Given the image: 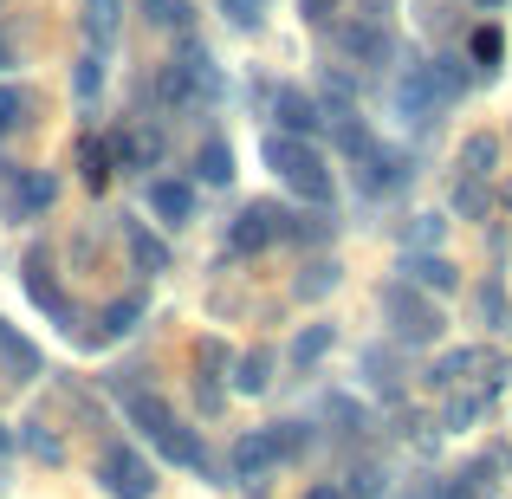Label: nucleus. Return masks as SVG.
<instances>
[{
  "label": "nucleus",
  "instance_id": "nucleus-1",
  "mask_svg": "<svg viewBox=\"0 0 512 499\" xmlns=\"http://www.w3.org/2000/svg\"><path fill=\"white\" fill-rule=\"evenodd\" d=\"M130 422L143 428V441H150L156 454H163L169 467H188V474H208V448H201V435L182 422V415L169 409L163 396H143V389H130Z\"/></svg>",
  "mask_w": 512,
  "mask_h": 499
},
{
  "label": "nucleus",
  "instance_id": "nucleus-2",
  "mask_svg": "<svg viewBox=\"0 0 512 499\" xmlns=\"http://www.w3.org/2000/svg\"><path fill=\"white\" fill-rule=\"evenodd\" d=\"M260 156H266V169H273L286 188H299V195L312 201V208H331V201H338L331 163H325V156H318L305 137H279V130H273V137L260 143Z\"/></svg>",
  "mask_w": 512,
  "mask_h": 499
},
{
  "label": "nucleus",
  "instance_id": "nucleus-3",
  "mask_svg": "<svg viewBox=\"0 0 512 499\" xmlns=\"http://www.w3.org/2000/svg\"><path fill=\"white\" fill-rule=\"evenodd\" d=\"M156 104L163 111H195V104L221 98V65L208 59V46H182L169 65H156Z\"/></svg>",
  "mask_w": 512,
  "mask_h": 499
},
{
  "label": "nucleus",
  "instance_id": "nucleus-4",
  "mask_svg": "<svg viewBox=\"0 0 512 499\" xmlns=\"http://www.w3.org/2000/svg\"><path fill=\"white\" fill-rule=\"evenodd\" d=\"M383 318H389V331L402 337V344H435L441 337V305L428 299V292H415V286H383Z\"/></svg>",
  "mask_w": 512,
  "mask_h": 499
},
{
  "label": "nucleus",
  "instance_id": "nucleus-5",
  "mask_svg": "<svg viewBox=\"0 0 512 499\" xmlns=\"http://www.w3.org/2000/svg\"><path fill=\"white\" fill-rule=\"evenodd\" d=\"M448 91H441V78H435V65H409V72L396 78V117L402 124H415V130H435L441 117H448Z\"/></svg>",
  "mask_w": 512,
  "mask_h": 499
},
{
  "label": "nucleus",
  "instance_id": "nucleus-6",
  "mask_svg": "<svg viewBox=\"0 0 512 499\" xmlns=\"http://www.w3.org/2000/svg\"><path fill=\"white\" fill-rule=\"evenodd\" d=\"M52 201H59V182H52L46 169H13V163H0V214H7L13 227L33 221V214H46Z\"/></svg>",
  "mask_w": 512,
  "mask_h": 499
},
{
  "label": "nucleus",
  "instance_id": "nucleus-7",
  "mask_svg": "<svg viewBox=\"0 0 512 499\" xmlns=\"http://www.w3.org/2000/svg\"><path fill=\"white\" fill-rule=\"evenodd\" d=\"M98 487L111 493V499H150L156 493V467H150V454H137V448H104V461H98Z\"/></svg>",
  "mask_w": 512,
  "mask_h": 499
},
{
  "label": "nucleus",
  "instance_id": "nucleus-8",
  "mask_svg": "<svg viewBox=\"0 0 512 499\" xmlns=\"http://www.w3.org/2000/svg\"><path fill=\"white\" fill-rule=\"evenodd\" d=\"M338 52L350 65H363V72H383L396 59V33L383 20H350V26H338Z\"/></svg>",
  "mask_w": 512,
  "mask_h": 499
},
{
  "label": "nucleus",
  "instance_id": "nucleus-9",
  "mask_svg": "<svg viewBox=\"0 0 512 499\" xmlns=\"http://www.w3.org/2000/svg\"><path fill=\"white\" fill-rule=\"evenodd\" d=\"M279 234H286V214H279L273 201H253V208L234 214V234L227 240H234V253H266Z\"/></svg>",
  "mask_w": 512,
  "mask_h": 499
},
{
  "label": "nucleus",
  "instance_id": "nucleus-10",
  "mask_svg": "<svg viewBox=\"0 0 512 499\" xmlns=\"http://www.w3.org/2000/svg\"><path fill=\"white\" fill-rule=\"evenodd\" d=\"M273 117H279V137H318V130H331L325 104H318L312 91H299V85H286L273 98Z\"/></svg>",
  "mask_w": 512,
  "mask_h": 499
},
{
  "label": "nucleus",
  "instance_id": "nucleus-11",
  "mask_svg": "<svg viewBox=\"0 0 512 499\" xmlns=\"http://www.w3.org/2000/svg\"><path fill=\"white\" fill-rule=\"evenodd\" d=\"M402 286L428 292V299H448V292H461V273H454L441 253H409V260H402Z\"/></svg>",
  "mask_w": 512,
  "mask_h": 499
},
{
  "label": "nucleus",
  "instance_id": "nucleus-12",
  "mask_svg": "<svg viewBox=\"0 0 512 499\" xmlns=\"http://www.w3.org/2000/svg\"><path fill=\"white\" fill-rule=\"evenodd\" d=\"M26 292H33V305H39V312H52V325H65V331L78 325V305L59 292V279H52V266L39 260V253L26 260Z\"/></svg>",
  "mask_w": 512,
  "mask_h": 499
},
{
  "label": "nucleus",
  "instance_id": "nucleus-13",
  "mask_svg": "<svg viewBox=\"0 0 512 499\" xmlns=\"http://www.w3.org/2000/svg\"><path fill=\"white\" fill-rule=\"evenodd\" d=\"M279 467V448H273V428H253V435H240L234 441V480H266Z\"/></svg>",
  "mask_w": 512,
  "mask_h": 499
},
{
  "label": "nucleus",
  "instance_id": "nucleus-14",
  "mask_svg": "<svg viewBox=\"0 0 512 499\" xmlns=\"http://www.w3.org/2000/svg\"><path fill=\"white\" fill-rule=\"evenodd\" d=\"M143 312H150V299L143 292H130V299H111L98 312V331H85V344H117V337H130L143 325Z\"/></svg>",
  "mask_w": 512,
  "mask_h": 499
},
{
  "label": "nucleus",
  "instance_id": "nucleus-15",
  "mask_svg": "<svg viewBox=\"0 0 512 499\" xmlns=\"http://www.w3.org/2000/svg\"><path fill=\"white\" fill-rule=\"evenodd\" d=\"M409 163H402L396 150H370V156H357V188L363 195H389V188H402L409 182Z\"/></svg>",
  "mask_w": 512,
  "mask_h": 499
},
{
  "label": "nucleus",
  "instance_id": "nucleus-16",
  "mask_svg": "<svg viewBox=\"0 0 512 499\" xmlns=\"http://www.w3.org/2000/svg\"><path fill=\"white\" fill-rule=\"evenodd\" d=\"M150 214L169 221V227L195 221V188H188L182 175H156V182H150Z\"/></svg>",
  "mask_w": 512,
  "mask_h": 499
},
{
  "label": "nucleus",
  "instance_id": "nucleus-17",
  "mask_svg": "<svg viewBox=\"0 0 512 499\" xmlns=\"http://www.w3.org/2000/svg\"><path fill=\"white\" fill-rule=\"evenodd\" d=\"M0 370H7V383H33V376H39V350L26 344L7 318H0Z\"/></svg>",
  "mask_w": 512,
  "mask_h": 499
},
{
  "label": "nucleus",
  "instance_id": "nucleus-18",
  "mask_svg": "<svg viewBox=\"0 0 512 499\" xmlns=\"http://www.w3.org/2000/svg\"><path fill=\"white\" fill-rule=\"evenodd\" d=\"M493 169H500V137L493 130L467 137L461 143V182H493Z\"/></svg>",
  "mask_w": 512,
  "mask_h": 499
},
{
  "label": "nucleus",
  "instance_id": "nucleus-19",
  "mask_svg": "<svg viewBox=\"0 0 512 499\" xmlns=\"http://www.w3.org/2000/svg\"><path fill=\"white\" fill-rule=\"evenodd\" d=\"M124 0H85V33H91V52H104L117 39V26H124Z\"/></svg>",
  "mask_w": 512,
  "mask_h": 499
},
{
  "label": "nucleus",
  "instance_id": "nucleus-20",
  "mask_svg": "<svg viewBox=\"0 0 512 499\" xmlns=\"http://www.w3.org/2000/svg\"><path fill=\"white\" fill-rule=\"evenodd\" d=\"M195 175L208 188H227V182H234V150H227L221 137H208V143H201V156H195Z\"/></svg>",
  "mask_w": 512,
  "mask_h": 499
},
{
  "label": "nucleus",
  "instance_id": "nucleus-21",
  "mask_svg": "<svg viewBox=\"0 0 512 499\" xmlns=\"http://www.w3.org/2000/svg\"><path fill=\"white\" fill-rule=\"evenodd\" d=\"M78 175H85V188H111V143H98V137H85L78 143Z\"/></svg>",
  "mask_w": 512,
  "mask_h": 499
},
{
  "label": "nucleus",
  "instance_id": "nucleus-22",
  "mask_svg": "<svg viewBox=\"0 0 512 499\" xmlns=\"http://www.w3.org/2000/svg\"><path fill=\"white\" fill-rule=\"evenodd\" d=\"M480 363H487V350H448V357L435 363V376H428V383H435V389H454V383H467Z\"/></svg>",
  "mask_w": 512,
  "mask_h": 499
},
{
  "label": "nucleus",
  "instance_id": "nucleus-23",
  "mask_svg": "<svg viewBox=\"0 0 512 499\" xmlns=\"http://www.w3.org/2000/svg\"><path fill=\"white\" fill-rule=\"evenodd\" d=\"M266 383H273V357H266V350H247V357L234 363V389L240 396H266Z\"/></svg>",
  "mask_w": 512,
  "mask_h": 499
},
{
  "label": "nucleus",
  "instance_id": "nucleus-24",
  "mask_svg": "<svg viewBox=\"0 0 512 499\" xmlns=\"http://www.w3.org/2000/svg\"><path fill=\"white\" fill-rule=\"evenodd\" d=\"M124 234H130V260H137L143 273H169V247H163V240H150V234H143L137 221H130Z\"/></svg>",
  "mask_w": 512,
  "mask_h": 499
},
{
  "label": "nucleus",
  "instance_id": "nucleus-25",
  "mask_svg": "<svg viewBox=\"0 0 512 499\" xmlns=\"http://www.w3.org/2000/svg\"><path fill=\"white\" fill-rule=\"evenodd\" d=\"M441 234H448V221H441V214H415V221L402 227V247H409V253H435Z\"/></svg>",
  "mask_w": 512,
  "mask_h": 499
},
{
  "label": "nucleus",
  "instance_id": "nucleus-26",
  "mask_svg": "<svg viewBox=\"0 0 512 499\" xmlns=\"http://www.w3.org/2000/svg\"><path fill=\"white\" fill-rule=\"evenodd\" d=\"M273 448H279V467L305 461V448H312V428H305V422H273Z\"/></svg>",
  "mask_w": 512,
  "mask_h": 499
},
{
  "label": "nucleus",
  "instance_id": "nucleus-27",
  "mask_svg": "<svg viewBox=\"0 0 512 499\" xmlns=\"http://www.w3.org/2000/svg\"><path fill=\"white\" fill-rule=\"evenodd\" d=\"M143 13H150V26H163V33H188V26H195V7H188V0H143Z\"/></svg>",
  "mask_w": 512,
  "mask_h": 499
},
{
  "label": "nucleus",
  "instance_id": "nucleus-28",
  "mask_svg": "<svg viewBox=\"0 0 512 499\" xmlns=\"http://www.w3.org/2000/svg\"><path fill=\"white\" fill-rule=\"evenodd\" d=\"M363 376H370V389H376V396H402L396 363H389V350H383V344H376V350H363Z\"/></svg>",
  "mask_w": 512,
  "mask_h": 499
},
{
  "label": "nucleus",
  "instance_id": "nucleus-29",
  "mask_svg": "<svg viewBox=\"0 0 512 499\" xmlns=\"http://www.w3.org/2000/svg\"><path fill=\"white\" fill-rule=\"evenodd\" d=\"M72 91H78V104H91L104 91V52H85L78 59V72H72Z\"/></svg>",
  "mask_w": 512,
  "mask_h": 499
},
{
  "label": "nucleus",
  "instance_id": "nucleus-30",
  "mask_svg": "<svg viewBox=\"0 0 512 499\" xmlns=\"http://www.w3.org/2000/svg\"><path fill=\"white\" fill-rule=\"evenodd\" d=\"M331 344H338V331H331V325H312V331H299V337H292V363H318Z\"/></svg>",
  "mask_w": 512,
  "mask_h": 499
},
{
  "label": "nucleus",
  "instance_id": "nucleus-31",
  "mask_svg": "<svg viewBox=\"0 0 512 499\" xmlns=\"http://www.w3.org/2000/svg\"><path fill=\"white\" fill-rule=\"evenodd\" d=\"M26 111H33V104H26V91L20 85H0V137H13V130L26 124Z\"/></svg>",
  "mask_w": 512,
  "mask_h": 499
},
{
  "label": "nucleus",
  "instance_id": "nucleus-32",
  "mask_svg": "<svg viewBox=\"0 0 512 499\" xmlns=\"http://www.w3.org/2000/svg\"><path fill=\"white\" fill-rule=\"evenodd\" d=\"M480 312H487V331L512 337V305H506V292H500V286H480Z\"/></svg>",
  "mask_w": 512,
  "mask_h": 499
},
{
  "label": "nucleus",
  "instance_id": "nucleus-33",
  "mask_svg": "<svg viewBox=\"0 0 512 499\" xmlns=\"http://www.w3.org/2000/svg\"><path fill=\"white\" fill-rule=\"evenodd\" d=\"M26 448H33V454H39V461H46V467H59V461H65V441L52 435L46 422H26Z\"/></svg>",
  "mask_w": 512,
  "mask_h": 499
},
{
  "label": "nucleus",
  "instance_id": "nucleus-34",
  "mask_svg": "<svg viewBox=\"0 0 512 499\" xmlns=\"http://www.w3.org/2000/svg\"><path fill=\"white\" fill-rule=\"evenodd\" d=\"M480 415H487V396H454L448 409H441V428H474Z\"/></svg>",
  "mask_w": 512,
  "mask_h": 499
},
{
  "label": "nucleus",
  "instance_id": "nucleus-35",
  "mask_svg": "<svg viewBox=\"0 0 512 499\" xmlns=\"http://www.w3.org/2000/svg\"><path fill=\"white\" fill-rule=\"evenodd\" d=\"M454 214H461V221H480V214H487V182H454Z\"/></svg>",
  "mask_w": 512,
  "mask_h": 499
},
{
  "label": "nucleus",
  "instance_id": "nucleus-36",
  "mask_svg": "<svg viewBox=\"0 0 512 499\" xmlns=\"http://www.w3.org/2000/svg\"><path fill=\"white\" fill-rule=\"evenodd\" d=\"M467 52H474V65H500V59H506V39H500V26H480V33L467 39Z\"/></svg>",
  "mask_w": 512,
  "mask_h": 499
},
{
  "label": "nucleus",
  "instance_id": "nucleus-37",
  "mask_svg": "<svg viewBox=\"0 0 512 499\" xmlns=\"http://www.w3.org/2000/svg\"><path fill=\"white\" fill-rule=\"evenodd\" d=\"M331 286H338V266H331V260H318L312 273H299V286H292V292H299V299H325Z\"/></svg>",
  "mask_w": 512,
  "mask_h": 499
},
{
  "label": "nucleus",
  "instance_id": "nucleus-38",
  "mask_svg": "<svg viewBox=\"0 0 512 499\" xmlns=\"http://www.w3.org/2000/svg\"><path fill=\"white\" fill-rule=\"evenodd\" d=\"M383 467H357V474H350V487H344V499H376V493H383Z\"/></svg>",
  "mask_w": 512,
  "mask_h": 499
},
{
  "label": "nucleus",
  "instance_id": "nucleus-39",
  "mask_svg": "<svg viewBox=\"0 0 512 499\" xmlns=\"http://www.w3.org/2000/svg\"><path fill=\"white\" fill-rule=\"evenodd\" d=\"M214 7H221L240 33H247V26H260V7H266V0H214Z\"/></svg>",
  "mask_w": 512,
  "mask_h": 499
},
{
  "label": "nucleus",
  "instance_id": "nucleus-40",
  "mask_svg": "<svg viewBox=\"0 0 512 499\" xmlns=\"http://www.w3.org/2000/svg\"><path fill=\"white\" fill-rule=\"evenodd\" d=\"M435 499H480V487H474V480H441Z\"/></svg>",
  "mask_w": 512,
  "mask_h": 499
},
{
  "label": "nucleus",
  "instance_id": "nucleus-41",
  "mask_svg": "<svg viewBox=\"0 0 512 499\" xmlns=\"http://www.w3.org/2000/svg\"><path fill=\"white\" fill-rule=\"evenodd\" d=\"M299 13H305V20H312V26H325L331 13H338V0H299Z\"/></svg>",
  "mask_w": 512,
  "mask_h": 499
},
{
  "label": "nucleus",
  "instance_id": "nucleus-42",
  "mask_svg": "<svg viewBox=\"0 0 512 499\" xmlns=\"http://www.w3.org/2000/svg\"><path fill=\"white\" fill-rule=\"evenodd\" d=\"M299 499H344V487H331V480H325V487H305Z\"/></svg>",
  "mask_w": 512,
  "mask_h": 499
},
{
  "label": "nucleus",
  "instance_id": "nucleus-43",
  "mask_svg": "<svg viewBox=\"0 0 512 499\" xmlns=\"http://www.w3.org/2000/svg\"><path fill=\"white\" fill-rule=\"evenodd\" d=\"M7 65H13V39L0 33V72H7Z\"/></svg>",
  "mask_w": 512,
  "mask_h": 499
},
{
  "label": "nucleus",
  "instance_id": "nucleus-44",
  "mask_svg": "<svg viewBox=\"0 0 512 499\" xmlns=\"http://www.w3.org/2000/svg\"><path fill=\"white\" fill-rule=\"evenodd\" d=\"M7 448H13V428H7V422H0V454H7Z\"/></svg>",
  "mask_w": 512,
  "mask_h": 499
},
{
  "label": "nucleus",
  "instance_id": "nucleus-45",
  "mask_svg": "<svg viewBox=\"0 0 512 499\" xmlns=\"http://www.w3.org/2000/svg\"><path fill=\"white\" fill-rule=\"evenodd\" d=\"M474 7H487V13H493V7H506V0H474Z\"/></svg>",
  "mask_w": 512,
  "mask_h": 499
}]
</instances>
